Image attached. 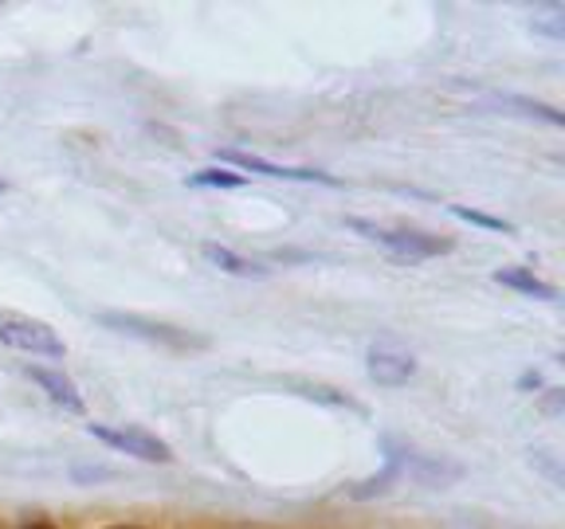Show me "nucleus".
I'll list each match as a JSON object with an SVG mask.
<instances>
[{
	"label": "nucleus",
	"instance_id": "nucleus-11",
	"mask_svg": "<svg viewBox=\"0 0 565 529\" xmlns=\"http://www.w3.org/2000/svg\"><path fill=\"white\" fill-rule=\"evenodd\" d=\"M451 216H459V220H468V224H479V228H487V231H503V236H511V224L507 220H499V216H487V212H479V208H468V204H451Z\"/></svg>",
	"mask_w": 565,
	"mask_h": 529
},
{
	"label": "nucleus",
	"instance_id": "nucleus-1",
	"mask_svg": "<svg viewBox=\"0 0 565 529\" xmlns=\"http://www.w3.org/2000/svg\"><path fill=\"white\" fill-rule=\"evenodd\" d=\"M345 228L365 236L370 244L385 247L393 251L397 259H433V256H448L451 251V239H440V236H424V231H413V228H385V224H370V220H345Z\"/></svg>",
	"mask_w": 565,
	"mask_h": 529
},
{
	"label": "nucleus",
	"instance_id": "nucleus-3",
	"mask_svg": "<svg viewBox=\"0 0 565 529\" xmlns=\"http://www.w3.org/2000/svg\"><path fill=\"white\" fill-rule=\"evenodd\" d=\"M90 435L106 447L122 451L130 458H141V463H173V451L169 443H161L153 432H141V428H110V423H90Z\"/></svg>",
	"mask_w": 565,
	"mask_h": 529
},
{
	"label": "nucleus",
	"instance_id": "nucleus-4",
	"mask_svg": "<svg viewBox=\"0 0 565 529\" xmlns=\"http://www.w3.org/2000/svg\"><path fill=\"white\" fill-rule=\"evenodd\" d=\"M98 326L118 330V334H130V337H141V342L177 345V349H185V345H201V342H193L185 330L166 326V322H150V317H134V314H98Z\"/></svg>",
	"mask_w": 565,
	"mask_h": 529
},
{
	"label": "nucleus",
	"instance_id": "nucleus-5",
	"mask_svg": "<svg viewBox=\"0 0 565 529\" xmlns=\"http://www.w3.org/2000/svg\"><path fill=\"white\" fill-rule=\"evenodd\" d=\"M216 161H228L236 169H247V173H264V176H282V181H315V185H342L330 173H318V169H299V165H275V161L252 158V153L239 150H216Z\"/></svg>",
	"mask_w": 565,
	"mask_h": 529
},
{
	"label": "nucleus",
	"instance_id": "nucleus-14",
	"mask_svg": "<svg viewBox=\"0 0 565 529\" xmlns=\"http://www.w3.org/2000/svg\"><path fill=\"white\" fill-rule=\"evenodd\" d=\"M4 193H9V181H4V176H0V196H4Z\"/></svg>",
	"mask_w": 565,
	"mask_h": 529
},
{
	"label": "nucleus",
	"instance_id": "nucleus-10",
	"mask_svg": "<svg viewBox=\"0 0 565 529\" xmlns=\"http://www.w3.org/2000/svg\"><path fill=\"white\" fill-rule=\"evenodd\" d=\"M189 185L193 188H244L247 185V176L236 173V169H201V173L189 176Z\"/></svg>",
	"mask_w": 565,
	"mask_h": 529
},
{
	"label": "nucleus",
	"instance_id": "nucleus-12",
	"mask_svg": "<svg viewBox=\"0 0 565 529\" xmlns=\"http://www.w3.org/2000/svg\"><path fill=\"white\" fill-rule=\"evenodd\" d=\"M507 102H511V106H519V110H526V115H539V118H546L550 126H565L562 110H554V106L530 102V98H507Z\"/></svg>",
	"mask_w": 565,
	"mask_h": 529
},
{
	"label": "nucleus",
	"instance_id": "nucleus-2",
	"mask_svg": "<svg viewBox=\"0 0 565 529\" xmlns=\"http://www.w3.org/2000/svg\"><path fill=\"white\" fill-rule=\"evenodd\" d=\"M0 345L28 353V357H63L67 353L63 349V337L47 322L12 314V310H0Z\"/></svg>",
	"mask_w": 565,
	"mask_h": 529
},
{
	"label": "nucleus",
	"instance_id": "nucleus-7",
	"mask_svg": "<svg viewBox=\"0 0 565 529\" xmlns=\"http://www.w3.org/2000/svg\"><path fill=\"white\" fill-rule=\"evenodd\" d=\"M28 377H32L35 385L44 388L47 397H52L60 408H67V412H83L79 388H75V380H71V377H63L60 369H44V365H32V369H28Z\"/></svg>",
	"mask_w": 565,
	"mask_h": 529
},
{
	"label": "nucleus",
	"instance_id": "nucleus-15",
	"mask_svg": "<svg viewBox=\"0 0 565 529\" xmlns=\"http://www.w3.org/2000/svg\"><path fill=\"white\" fill-rule=\"evenodd\" d=\"M110 529H134V526H110Z\"/></svg>",
	"mask_w": 565,
	"mask_h": 529
},
{
	"label": "nucleus",
	"instance_id": "nucleus-8",
	"mask_svg": "<svg viewBox=\"0 0 565 529\" xmlns=\"http://www.w3.org/2000/svg\"><path fill=\"white\" fill-rule=\"evenodd\" d=\"M494 279L503 282V287H511V291L530 294V299H542V302H557V299H562V294H557V287L542 282L539 274L522 271V267H503V271H494Z\"/></svg>",
	"mask_w": 565,
	"mask_h": 529
},
{
	"label": "nucleus",
	"instance_id": "nucleus-13",
	"mask_svg": "<svg viewBox=\"0 0 565 529\" xmlns=\"http://www.w3.org/2000/svg\"><path fill=\"white\" fill-rule=\"evenodd\" d=\"M24 529H52L47 521H32V526H24Z\"/></svg>",
	"mask_w": 565,
	"mask_h": 529
},
{
	"label": "nucleus",
	"instance_id": "nucleus-6",
	"mask_svg": "<svg viewBox=\"0 0 565 529\" xmlns=\"http://www.w3.org/2000/svg\"><path fill=\"white\" fill-rule=\"evenodd\" d=\"M370 377L377 380V385H388V388L408 385V380L416 377V361L408 357V353L373 345V349H370Z\"/></svg>",
	"mask_w": 565,
	"mask_h": 529
},
{
	"label": "nucleus",
	"instance_id": "nucleus-9",
	"mask_svg": "<svg viewBox=\"0 0 565 529\" xmlns=\"http://www.w3.org/2000/svg\"><path fill=\"white\" fill-rule=\"evenodd\" d=\"M201 251H204V259H209L212 267H221L224 274H239V279H259V274H264V263L236 256V251H228V247H221V244H204Z\"/></svg>",
	"mask_w": 565,
	"mask_h": 529
}]
</instances>
